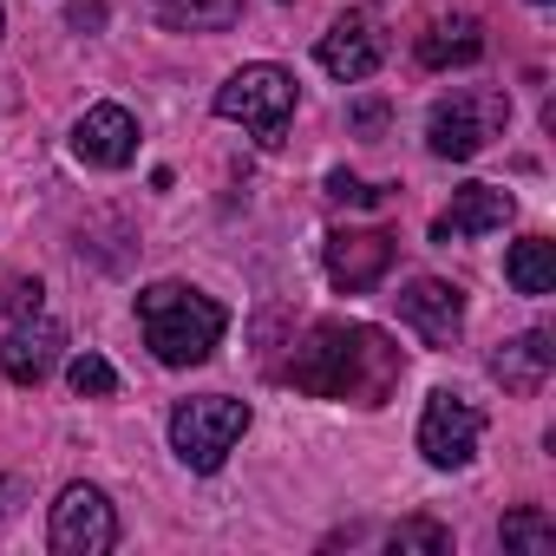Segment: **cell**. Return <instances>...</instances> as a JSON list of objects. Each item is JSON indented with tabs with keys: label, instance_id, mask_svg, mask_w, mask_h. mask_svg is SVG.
<instances>
[{
	"label": "cell",
	"instance_id": "cell-1",
	"mask_svg": "<svg viewBox=\"0 0 556 556\" xmlns=\"http://www.w3.org/2000/svg\"><path fill=\"white\" fill-rule=\"evenodd\" d=\"M400 374H406V354L367 321H315L282 367V380L295 393L348 400V406H387Z\"/></svg>",
	"mask_w": 556,
	"mask_h": 556
},
{
	"label": "cell",
	"instance_id": "cell-2",
	"mask_svg": "<svg viewBox=\"0 0 556 556\" xmlns=\"http://www.w3.org/2000/svg\"><path fill=\"white\" fill-rule=\"evenodd\" d=\"M138 328L164 367H203L223 348L229 315L216 295H203L190 282H151V289H138Z\"/></svg>",
	"mask_w": 556,
	"mask_h": 556
},
{
	"label": "cell",
	"instance_id": "cell-3",
	"mask_svg": "<svg viewBox=\"0 0 556 556\" xmlns=\"http://www.w3.org/2000/svg\"><path fill=\"white\" fill-rule=\"evenodd\" d=\"M295 99H302L295 73L262 60V66H242V73H229L216 86V118L249 125L255 144H282L289 138V118H295Z\"/></svg>",
	"mask_w": 556,
	"mask_h": 556
},
{
	"label": "cell",
	"instance_id": "cell-4",
	"mask_svg": "<svg viewBox=\"0 0 556 556\" xmlns=\"http://www.w3.org/2000/svg\"><path fill=\"white\" fill-rule=\"evenodd\" d=\"M242 432H249V400L203 393V400H177L170 406V452L190 471H223V458L242 445Z\"/></svg>",
	"mask_w": 556,
	"mask_h": 556
},
{
	"label": "cell",
	"instance_id": "cell-5",
	"mask_svg": "<svg viewBox=\"0 0 556 556\" xmlns=\"http://www.w3.org/2000/svg\"><path fill=\"white\" fill-rule=\"evenodd\" d=\"M504 125H510V99H504V92H484V86H465V92H452V99H439V105L426 112V144H432V157L465 164V157H478Z\"/></svg>",
	"mask_w": 556,
	"mask_h": 556
},
{
	"label": "cell",
	"instance_id": "cell-6",
	"mask_svg": "<svg viewBox=\"0 0 556 556\" xmlns=\"http://www.w3.org/2000/svg\"><path fill=\"white\" fill-rule=\"evenodd\" d=\"M53 556H105L118 543V510L99 484H66L53 504V530H47Z\"/></svg>",
	"mask_w": 556,
	"mask_h": 556
},
{
	"label": "cell",
	"instance_id": "cell-7",
	"mask_svg": "<svg viewBox=\"0 0 556 556\" xmlns=\"http://www.w3.org/2000/svg\"><path fill=\"white\" fill-rule=\"evenodd\" d=\"M478 439H484V413L458 393H432L426 413H419V452L432 471H465L478 458Z\"/></svg>",
	"mask_w": 556,
	"mask_h": 556
},
{
	"label": "cell",
	"instance_id": "cell-8",
	"mask_svg": "<svg viewBox=\"0 0 556 556\" xmlns=\"http://www.w3.org/2000/svg\"><path fill=\"white\" fill-rule=\"evenodd\" d=\"M315 60H321V73H328V79L361 86V79H374V73H380V60H387V34H380V21H374V14L348 8V14L321 34Z\"/></svg>",
	"mask_w": 556,
	"mask_h": 556
},
{
	"label": "cell",
	"instance_id": "cell-9",
	"mask_svg": "<svg viewBox=\"0 0 556 556\" xmlns=\"http://www.w3.org/2000/svg\"><path fill=\"white\" fill-rule=\"evenodd\" d=\"M60 354H66V328L47 308H34V315H14L8 341H0V374L14 387H40L60 367Z\"/></svg>",
	"mask_w": 556,
	"mask_h": 556
},
{
	"label": "cell",
	"instance_id": "cell-10",
	"mask_svg": "<svg viewBox=\"0 0 556 556\" xmlns=\"http://www.w3.org/2000/svg\"><path fill=\"white\" fill-rule=\"evenodd\" d=\"M400 321L426 341V348H452L465 334V289L439 282V275H413L400 289Z\"/></svg>",
	"mask_w": 556,
	"mask_h": 556
},
{
	"label": "cell",
	"instance_id": "cell-11",
	"mask_svg": "<svg viewBox=\"0 0 556 556\" xmlns=\"http://www.w3.org/2000/svg\"><path fill=\"white\" fill-rule=\"evenodd\" d=\"M321 262H328V282L341 295H367L380 275L393 268V236L387 229H334L321 242Z\"/></svg>",
	"mask_w": 556,
	"mask_h": 556
},
{
	"label": "cell",
	"instance_id": "cell-12",
	"mask_svg": "<svg viewBox=\"0 0 556 556\" xmlns=\"http://www.w3.org/2000/svg\"><path fill=\"white\" fill-rule=\"evenodd\" d=\"M73 151H79V164H92V170H125V164L138 157V118H131L125 105H92V112L73 125Z\"/></svg>",
	"mask_w": 556,
	"mask_h": 556
},
{
	"label": "cell",
	"instance_id": "cell-13",
	"mask_svg": "<svg viewBox=\"0 0 556 556\" xmlns=\"http://www.w3.org/2000/svg\"><path fill=\"white\" fill-rule=\"evenodd\" d=\"M517 216V197L497 190V184H465L452 190V210L432 223V242H458V236H491Z\"/></svg>",
	"mask_w": 556,
	"mask_h": 556
},
{
	"label": "cell",
	"instance_id": "cell-14",
	"mask_svg": "<svg viewBox=\"0 0 556 556\" xmlns=\"http://www.w3.org/2000/svg\"><path fill=\"white\" fill-rule=\"evenodd\" d=\"M549 341H556L549 328H530V334L504 341V348L491 354V380H497L504 393H543V380H549V367H556V348H549Z\"/></svg>",
	"mask_w": 556,
	"mask_h": 556
},
{
	"label": "cell",
	"instance_id": "cell-15",
	"mask_svg": "<svg viewBox=\"0 0 556 556\" xmlns=\"http://www.w3.org/2000/svg\"><path fill=\"white\" fill-rule=\"evenodd\" d=\"M484 60V27L471 14H439L419 34V66L426 73H452V66H478Z\"/></svg>",
	"mask_w": 556,
	"mask_h": 556
},
{
	"label": "cell",
	"instance_id": "cell-16",
	"mask_svg": "<svg viewBox=\"0 0 556 556\" xmlns=\"http://www.w3.org/2000/svg\"><path fill=\"white\" fill-rule=\"evenodd\" d=\"M504 282H510L517 295H549V289H556V242H549V236L510 242V255H504Z\"/></svg>",
	"mask_w": 556,
	"mask_h": 556
},
{
	"label": "cell",
	"instance_id": "cell-17",
	"mask_svg": "<svg viewBox=\"0 0 556 556\" xmlns=\"http://www.w3.org/2000/svg\"><path fill=\"white\" fill-rule=\"evenodd\" d=\"M151 14L170 34H223L242 21V0H151Z\"/></svg>",
	"mask_w": 556,
	"mask_h": 556
},
{
	"label": "cell",
	"instance_id": "cell-18",
	"mask_svg": "<svg viewBox=\"0 0 556 556\" xmlns=\"http://www.w3.org/2000/svg\"><path fill=\"white\" fill-rule=\"evenodd\" d=\"M497 543L504 549H556V517L549 510H536V504H523V510H510L504 523H497Z\"/></svg>",
	"mask_w": 556,
	"mask_h": 556
},
{
	"label": "cell",
	"instance_id": "cell-19",
	"mask_svg": "<svg viewBox=\"0 0 556 556\" xmlns=\"http://www.w3.org/2000/svg\"><path fill=\"white\" fill-rule=\"evenodd\" d=\"M66 380H73V393H79V400H105V393H118V374H112V361H105V354H73Z\"/></svg>",
	"mask_w": 556,
	"mask_h": 556
},
{
	"label": "cell",
	"instance_id": "cell-20",
	"mask_svg": "<svg viewBox=\"0 0 556 556\" xmlns=\"http://www.w3.org/2000/svg\"><path fill=\"white\" fill-rule=\"evenodd\" d=\"M393 549H426V556H445L452 549V530L445 523H432V517H406V523H393V536H387Z\"/></svg>",
	"mask_w": 556,
	"mask_h": 556
},
{
	"label": "cell",
	"instance_id": "cell-21",
	"mask_svg": "<svg viewBox=\"0 0 556 556\" xmlns=\"http://www.w3.org/2000/svg\"><path fill=\"white\" fill-rule=\"evenodd\" d=\"M328 197L334 203H354V210H374L380 203V190L367 177H354V170H328Z\"/></svg>",
	"mask_w": 556,
	"mask_h": 556
},
{
	"label": "cell",
	"instance_id": "cell-22",
	"mask_svg": "<svg viewBox=\"0 0 556 556\" xmlns=\"http://www.w3.org/2000/svg\"><path fill=\"white\" fill-rule=\"evenodd\" d=\"M66 21H73L79 34H99V27H105V0H66Z\"/></svg>",
	"mask_w": 556,
	"mask_h": 556
},
{
	"label": "cell",
	"instance_id": "cell-23",
	"mask_svg": "<svg viewBox=\"0 0 556 556\" xmlns=\"http://www.w3.org/2000/svg\"><path fill=\"white\" fill-rule=\"evenodd\" d=\"M27 497V478H14V471H0V523L14 517V504Z\"/></svg>",
	"mask_w": 556,
	"mask_h": 556
},
{
	"label": "cell",
	"instance_id": "cell-24",
	"mask_svg": "<svg viewBox=\"0 0 556 556\" xmlns=\"http://www.w3.org/2000/svg\"><path fill=\"white\" fill-rule=\"evenodd\" d=\"M40 295H47L40 282H14V295H8V308H14V315H34V308H40Z\"/></svg>",
	"mask_w": 556,
	"mask_h": 556
},
{
	"label": "cell",
	"instance_id": "cell-25",
	"mask_svg": "<svg viewBox=\"0 0 556 556\" xmlns=\"http://www.w3.org/2000/svg\"><path fill=\"white\" fill-rule=\"evenodd\" d=\"M380 125H387V105H380V99L354 105V131H380Z\"/></svg>",
	"mask_w": 556,
	"mask_h": 556
},
{
	"label": "cell",
	"instance_id": "cell-26",
	"mask_svg": "<svg viewBox=\"0 0 556 556\" xmlns=\"http://www.w3.org/2000/svg\"><path fill=\"white\" fill-rule=\"evenodd\" d=\"M0 27H8V8H0Z\"/></svg>",
	"mask_w": 556,
	"mask_h": 556
},
{
	"label": "cell",
	"instance_id": "cell-27",
	"mask_svg": "<svg viewBox=\"0 0 556 556\" xmlns=\"http://www.w3.org/2000/svg\"><path fill=\"white\" fill-rule=\"evenodd\" d=\"M536 8H543V0H536Z\"/></svg>",
	"mask_w": 556,
	"mask_h": 556
}]
</instances>
